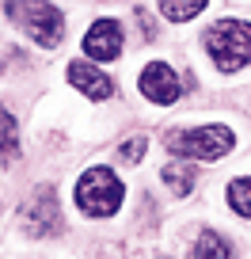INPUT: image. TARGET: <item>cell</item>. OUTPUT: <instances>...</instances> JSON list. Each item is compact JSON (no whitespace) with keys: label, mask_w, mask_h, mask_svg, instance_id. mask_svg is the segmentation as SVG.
I'll return each instance as SVG.
<instances>
[{"label":"cell","mask_w":251,"mask_h":259,"mask_svg":"<svg viewBox=\"0 0 251 259\" xmlns=\"http://www.w3.org/2000/svg\"><path fill=\"white\" fill-rule=\"evenodd\" d=\"M190 259H228V240L221 233H213V229H206L190 244Z\"/></svg>","instance_id":"10"},{"label":"cell","mask_w":251,"mask_h":259,"mask_svg":"<svg viewBox=\"0 0 251 259\" xmlns=\"http://www.w3.org/2000/svg\"><path fill=\"white\" fill-rule=\"evenodd\" d=\"M206 4H210V0H160V16L171 19V23H186V19H194Z\"/></svg>","instance_id":"12"},{"label":"cell","mask_w":251,"mask_h":259,"mask_svg":"<svg viewBox=\"0 0 251 259\" xmlns=\"http://www.w3.org/2000/svg\"><path fill=\"white\" fill-rule=\"evenodd\" d=\"M126 198V187L114 176L111 168H88L80 179H76V206H80L84 218H114Z\"/></svg>","instance_id":"1"},{"label":"cell","mask_w":251,"mask_h":259,"mask_svg":"<svg viewBox=\"0 0 251 259\" xmlns=\"http://www.w3.org/2000/svg\"><path fill=\"white\" fill-rule=\"evenodd\" d=\"M65 76H69V84H73L80 96L95 99V103H99V99H111V96H114V84L99 73L95 65H88V61H69Z\"/></svg>","instance_id":"8"},{"label":"cell","mask_w":251,"mask_h":259,"mask_svg":"<svg viewBox=\"0 0 251 259\" xmlns=\"http://www.w3.org/2000/svg\"><path fill=\"white\" fill-rule=\"evenodd\" d=\"M232 130L228 126H179L168 130V145L171 156H194V160H221L232 149Z\"/></svg>","instance_id":"2"},{"label":"cell","mask_w":251,"mask_h":259,"mask_svg":"<svg viewBox=\"0 0 251 259\" xmlns=\"http://www.w3.org/2000/svg\"><path fill=\"white\" fill-rule=\"evenodd\" d=\"M23 229L34 236V240H46V236H57L65 229L61 221V210H57V191L54 187H34V194L23 206Z\"/></svg>","instance_id":"5"},{"label":"cell","mask_w":251,"mask_h":259,"mask_svg":"<svg viewBox=\"0 0 251 259\" xmlns=\"http://www.w3.org/2000/svg\"><path fill=\"white\" fill-rule=\"evenodd\" d=\"M4 12H8L12 23H19L46 50H54L57 42H61V34H65V16H61V8H54V4H42V0H8Z\"/></svg>","instance_id":"4"},{"label":"cell","mask_w":251,"mask_h":259,"mask_svg":"<svg viewBox=\"0 0 251 259\" xmlns=\"http://www.w3.org/2000/svg\"><path fill=\"white\" fill-rule=\"evenodd\" d=\"M19 156V141H16V118L12 111L0 107V164H12Z\"/></svg>","instance_id":"11"},{"label":"cell","mask_w":251,"mask_h":259,"mask_svg":"<svg viewBox=\"0 0 251 259\" xmlns=\"http://www.w3.org/2000/svg\"><path fill=\"white\" fill-rule=\"evenodd\" d=\"M206 50H210L213 65L225 69V73L251 65V23H243V19H217L206 31Z\"/></svg>","instance_id":"3"},{"label":"cell","mask_w":251,"mask_h":259,"mask_svg":"<svg viewBox=\"0 0 251 259\" xmlns=\"http://www.w3.org/2000/svg\"><path fill=\"white\" fill-rule=\"evenodd\" d=\"M145 145H148V141H145V138L137 134V138H126V141H122V149H118V153H122V160L137 164L141 156H145Z\"/></svg>","instance_id":"14"},{"label":"cell","mask_w":251,"mask_h":259,"mask_svg":"<svg viewBox=\"0 0 251 259\" xmlns=\"http://www.w3.org/2000/svg\"><path fill=\"white\" fill-rule=\"evenodd\" d=\"M84 50H88V57L114 61L122 54V23L118 19H95L84 34Z\"/></svg>","instance_id":"7"},{"label":"cell","mask_w":251,"mask_h":259,"mask_svg":"<svg viewBox=\"0 0 251 259\" xmlns=\"http://www.w3.org/2000/svg\"><path fill=\"white\" fill-rule=\"evenodd\" d=\"M160 179L171 187V194H190V191H194L198 171H194V164L186 160V156H175V160H171L168 168L160 171Z\"/></svg>","instance_id":"9"},{"label":"cell","mask_w":251,"mask_h":259,"mask_svg":"<svg viewBox=\"0 0 251 259\" xmlns=\"http://www.w3.org/2000/svg\"><path fill=\"white\" fill-rule=\"evenodd\" d=\"M141 96L148 99V103H175L179 99V76L175 69H171L168 61H148L145 69H141V80H137Z\"/></svg>","instance_id":"6"},{"label":"cell","mask_w":251,"mask_h":259,"mask_svg":"<svg viewBox=\"0 0 251 259\" xmlns=\"http://www.w3.org/2000/svg\"><path fill=\"white\" fill-rule=\"evenodd\" d=\"M228 206H232L243 221H251V176H240V179L228 183Z\"/></svg>","instance_id":"13"}]
</instances>
